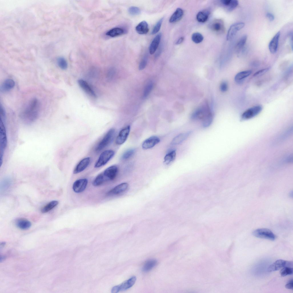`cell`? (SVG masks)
Masks as SVG:
<instances>
[{"mask_svg":"<svg viewBox=\"0 0 293 293\" xmlns=\"http://www.w3.org/2000/svg\"><path fill=\"white\" fill-rule=\"evenodd\" d=\"M213 114L207 101H205L192 114L191 119L195 120H200L204 128L210 125L213 119Z\"/></svg>","mask_w":293,"mask_h":293,"instance_id":"1","label":"cell"},{"mask_svg":"<svg viewBox=\"0 0 293 293\" xmlns=\"http://www.w3.org/2000/svg\"><path fill=\"white\" fill-rule=\"evenodd\" d=\"M39 103L36 98H32L21 112L20 117L25 124H30L34 122L39 114Z\"/></svg>","mask_w":293,"mask_h":293,"instance_id":"2","label":"cell"},{"mask_svg":"<svg viewBox=\"0 0 293 293\" xmlns=\"http://www.w3.org/2000/svg\"><path fill=\"white\" fill-rule=\"evenodd\" d=\"M5 120L1 119L0 121V164L1 165L5 151L6 148L7 139Z\"/></svg>","mask_w":293,"mask_h":293,"instance_id":"3","label":"cell"},{"mask_svg":"<svg viewBox=\"0 0 293 293\" xmlns=\"http://www.w3.org/2000/svg\"><path fill=\"white\" fill-rule=\"evenodd\" d=\"M115 132L114 128L109 129L96 147V151L99 152L110 144L114 139Z\"/></svg>","mask_w":293,"mask_h":293,"instance_id":"4","label":"cell"},{"mask_svg":"<svg viewBox=\"0 0 293 293\" xmlns=\"http://www.w3.org/2000/svg\"><path fill=\"white\" fill-rule=\"evenodd\" d=\"M114 151L111 150H108L103 152L100 155L98 160L94 165V167L98 168L106 165L113 157Z\"/></svg>","mask_w":293,"mask_h":293,"instance_id":"5","label":"cell"},{"mask_svg":"<svg viewBox=\"0 0 293 293\" xmlns=\"http://www.w3.org/2000/svg\"><path fill=\"white\" fill-rule=\"evenodd\" d=\"M252 234L257 237L272 241L275 240L276 238V235L271 231L265 228L256 229L253 231Z\"/></svg>","mask_w":293,"mask_h":293,"instance_id":"6","label":"cell"},{"mask_svg":"<svg viewBox=\"0 0 293 293\" xmlns=\"http://www.w3.org/2000/svg\"><path fill=\"white\" fill-rule=\"evenodd\" d=\"M293 262L292 261H289L282 260H278L268 267L267 270L268 272H272L278 270L285 267H292Z\"/></svg>","mask_w":293,"mask_h":293,"instance_id":"7","label":"cell"},{"mask_svg":"<svg viewBox=\"0 0 293 293\" xmlns=\"http://www.w3.org/2000/svg\"><path fill=\"white\" fill-rule=\"evenodd\" d=\"M262 110V107L260 105L253 106L245 111L242 114L241 119L243 120L251 119L258 114Z\"/></svg>","mask_w":293,"mask_h":293,"instance_id":"8","label":"cell"},{"mask_svg":"<svg viewBox=\"0 0 293 293\" xmlns=\"http://www.w3.org/2000/svg\"><path fill=\"white\" fill-rule=\"evenodd\" d=\"M244 26V23L241 22H236L232 25L227 32L226 36L227 40L229 41L232 39L237 32L243 28Z\"/></svg>","mask_w":293,"mask_h":293,"instance_id":"9","label":"cell"},{"mask_svg":"<svg viewBox=\"0 0 293 293\" xmlns=\"http://www.w3.org/2000/svg\"><path fill=\"white\" fill-rule=\"evenodd\" d=\"M130 130V126L128 125L120 131L115 140V143L117 144L121 145L125 142L129 134Z\"/></svg>","mask_w":293,"mask_h":293,"instance_id":"10","label":"cell"},{"mask_svg":"<svg viewBox=\"0 0 293 293\" xmlns=\"http://www.w3.org/2000/svg\"><path fill=\"white\" fill-rule=\"evenodd\" d=\"M88 183L86 179H79L74 183L72 188L74 192L80 193L83 192L86 189Z\"/></svg>","mask_w":293,"mask_h":293,"instance_id":"11","label":"cell"},{"mask_svg":"<svg viewBox=\"0 0 293 293\" xmlns=\"http://www.w3.org/2000/svg\"><path fill=\"white\" fill-rule=\"evenodd\" d=\"M280 35V32L279 31L274 36L269 43V49L272 54L275 53L277 50Z\"/></svg>","mask_w":293,"mask_h":293,"instance_id":"12","label":"cell"},{"mask_svg":"<svg viewBox=\"0 0 293 293\" xmlns=\"http://www.w3.org/2000/svg\"><path fill=\"white\" fill-rule=\"evenodd\" d=\"M118 168L115 165L110 166L106 169L104 171L103 175L106 179L113 180L116 176Z\"/></svg>","mask_w":293,"mask_h":293,"instance_id":"13","label":"cell"},{"mask_svg":"<svg viewBox=\"0 0 293 293\" xmlns=\"http://www.w3.org/2000/svg\"><path fill=\"white\" fill-rule=\"evenodd\" d=\"M160 141V139L157 136H151L143 142L142 144V148L144 149H151L158 144Z\"/></svg>","mask_w":293,"mask_h":293,"instance_id":"14","label":"cell"},{"mask_svg":"<svg viewBox=\"0 0 293 293\" xmlns=\"http://www.w3.org/2000/svg\"><path fill=\"white\" fill-rule=\"evenodd\" d=\"M90 161V159L89 157L83 159L75 167L73 171L74 174H78L84 171L88 166Z\"/></svg>","mask_w":293,"mask_h":293,"instance_id":"15","label":"cell"},{"mask_svg":"<svg viewBox=\"0 0 293 293\" xmlns=\"http://www.w3.org/2000/svg\"><path fill=\"white\" fill-rule=\"evenodd\" d=\"M128 187V184L126 183H122L115 186L107 193L108 196L116 195L125 191Z\"/></svg>","mask_w":293,"mask_h":293,"instance_id":"16","label":"cell"},{"mask_svg":"<svg viewBox=\"0 0 293 293\" xmlns=\"http://www.w3.org/2000/svg\"><path fill=\"white\" fill-rule=\"evenodd\" d=\"M191 133V131H188L179 134L173 138L171 141V144L177 145L181 144L187 139Z\"/></svg>","mask_w":293,"mask_h":293,"instance_id":"17","label":"cell"},{"mask_svg":"<svg viewBox=\"0 0 293 293\" xmlns=\"http://www.w3.org/2000/svg\"><path fill=\"white\" fill-rule=\"evenodd\" d=\"M78 82L81 88L88 94L93 97H96L95 92L87 82L83 80L79 79Z\"/></svg>","mask_w":293,"mask_h":293,"instance_id":"18","label":"cell"},{"mask_svg":"<svg viewBox=\"0 0 293 293\" xmlns=\"http://www.w3.org/2000/svg\"><path fill=\"white\" fill-rule=\"evenodd\" d=\"M161 35V33H159L152 41L149 47V52L151 54H154L157 49L160 42Z\"/></svg>","mask_w":293,"mask_h":293,"instance_id":"19","label":"cell"},{"mask_svg":"<svg viewBox=\"0 0 293 293\" xmlns=\"http://www.w3.org/2000/svg\"><path fill=\"white\" fill-rule=\"evenodd\" d=\"M221 2L228 11L233 10L238 5V2L236 0H222Z\"/></svg>","mask_w":293,"mask_h":293,"instance_id":"20","label":"cell"},{"mask_svg":"<svg viewBox=\"0 0 293 293\" xmlns=\"http://www.w3.org/2000/svg\"><path fill=\"white\" fill-rule=\"evenodd\" d=\"M136 280V277L132 276L120 285H118L119 291L125 290L131 288L134 284Z\"/></svg>","mask_w":293,"mask_h":293,"instance_id":"21","label":"cell"},{"mask_svg":"<svg viewBox=\"0 0 293 293\" xmlns=\"http://www.w3.org/2000/svg\"><path fill=\"white\" fill-rule=\"evenodd\" d=\"M15 85L14 80L10 79L5 80L0 86V90L2 92H6L13 88Z\"/></svg>","mask_w":293,"mask_h":293,"instance_id":"22","label":"cell"},{"mask_svg":"<svg viewBox=\"0 0 293 293\" xmlns=\"http://www.w3.org/2000/svg\"><path fill=\"white\" fill-rule=\"evenodd\" d=\"M136 31L138 34H144L147 33L149 31L148 25L144 21L140 22L136 27Z\"/></svg>","mask_w":293,"mask_h":293,"instance_id":"23","label":"cell"},{"mask_svg":"<svg viewBox=\"0 0 293 293\" xmlns=\"http://www.w3.org/2000/svg\"><path fill=\"white\" fill-rule=\"evenodd\" d=\"M16 226L19 228L23 230L29 229L31 226V222L28 220L23 218L17 219L16 221Z\"/></svg>","mask_w":293,"mask_h":293,"instance_id":"24","label":"cell"},{"mask_svg":"<svg viewBox=\"0 0 293 293\" xmlns=\"http://www.w3.org/2000/svg\"><path fill=\"white\" fill-rule=\"evenodd\" d=\"M183 13V11L182 9L177 8L170 18L169 22L174 23L178 21L182 18Z\"/></svg>","mask_w":293,"mask_h":293,"instance_id":"25","label":"cell"},{"mask_svg":"<svg viewBox=\"0 0 293 293\" xmlns=\"http://www.w3.org/2000/svg\"><path fill=\"white\" fill-rule=\"evenodd\" d=\"M212 29L215 32L220 33L224 30L223 23L220 20H216L212 22L211 25Z\"/></svg>","mask_w":293,"mask_h":293,"instance_id":"26","label":"cell"},{"mask_svg":"<svg viewBox=\"0 0 293 293\" xmlns=\"http://www.w3.org/2000/svg\"><path fill=\"white\" fill-rule=\"evenodd\" d=\"M124 33V30L123 29L120 27H116L107 31L106 35L109 37H114L121 35Z\"/></svg>","mask_w":293,"mask_h":293,"instance_id":"27","label":"cell"},{"mask_svg":"<svg viewBox=\"0 0 293 293\" xmlns=\"http://www.w3.org/2000/svg\"><path fill=\"white\" fill-rule=\"evenodd\" d=\"M157 261L155 259H150L146 261L144 265L142 270L147 272L151 270L157 264Z\"/></svg>","mask_w":293,"mask_h":293,"instance_id":"28","label":"cell"},{"mask_svg":"<svg viewBox=\"0 0 293 293\" xmlns=\"http://www.w3.org/2000/svg\"><path fill=\"white\" fill-rule=\"evenodd\" d=\"M252 71L247 70L240 72L236 74L235 77V81L237 83L242 81L243 80L250 75L252 73Z\"/></svg>","mask_w":293,"mask_h":293,"instance_id":"29","label":"cell"},{"mask_svg":"<svg viewBox=\"0 0 293 293\" xmlns=\"http://www.w3.org/2000/svg\"><path fill=\"white\" fill-rule=\"evenodd\" d=\"M176 156V151L173 150L167 153L164 157V162L168 165L173 162L175 159Z\"/></svg>","mask_w":293,"mask_h":293,"instance_id":"30","label":"cell"},{"mask_svg":"<svg viewBox=\"0 0 293 293\" xmlns=\"http://www.w3.org/2000/svg\"><path fill=\"white\" fill-rule=\"evenodd\" d=\"M209 13L207 11H200L199 12L196 16L197 21L201 23L205 22L208 19Z\"/></svg>","mask_w":293,"mask_h":293,"instance_id":"31","label":"cell"},{"mask_svg":"<svg viewBox=\"0 0 293 293\" xmlns=\"http://www.w3.org/2000/svg\"><path fill=\"white\" fill-rule=\"evenodd\" d=\"M58 203V201L56 200L50 202L42 207L41 210V212L45 213L48 212L56 206Z\"/></svg>","mask_w":293,"mask_h":293,"instance_id":"32","label":"cell"},{"mask_svg":"<svg viewBox=\"0 0 293 293\" xmlns=\"http://www.w3.org/2000/svg\"><path fill=\"white\" fill-rule=\"evenodd\" d=\"M247 36L246 35L242 36L239 39L236 45V49L238 52L240 51L244 47L246 42Z\"/></svg>","mask_w":293,"mask_h":293,"instance_id":"33","label":"cell"},{"mask_svg":"<svg viewBox=\"0 0 293 293\" xmlns=\"http://www.w3.org/2000/svg\"><path fill=\"white\" fill-rule=\"evenodd\" d=\"M106 180L103 174L98 175L93 181L92 185L94 186H99L102 184Z\"/></svg>","mask_w":293,"mask_h":293,"instance_id":"34","label":"cell"},{"mask_svg":"<svg viewBox=\"0 0 293 293\" xmlns=\"http://www.w3.org/2000/svg\"><path fill=\"white\" fill-rule=\"evenodd\" d=\"M191 39L192 41L195 43H198L203 41V37L200 33L199 32H195L192 35Z\"/></svg>","mask_w":293,"mask_h":293,"instance_id":"35","label":"cell"},{"mask_svg":"<svg viewBox=\"0 0 293 293\" xmlns=\"http://www.w3.org/2000/svg\"><path fill=\"white\" fill-rule=\"evenodd\" d=\"M57 63L59 67L62 70H66L67 68V62L63 57H59L57 59Z\"/></svg>","mask_w":293,"mask_h":293,"instance_id":"36","label":"cell"},{"mask_svg":"<svg viewBox=\"0 0 293 293\" xmlns=\"http://www.w3.org/2000/svg\"><path fill=\"white\" fill-rule=\"evenodd\" d=\"M293 272L292 267L287 266L282 268L280 271V274L282 276H285L292 274Z\"/></svg>","mask_w":293,"mask_h":293,"instance_id":"37","label":"cell"},{"mask_svg":"<svg viewBox=\"0 0 293 293\" xmlns=\"http://www.w3.org/2000/svg\"><path fill=\"white\" fill-rule=\"evenodd\" d=\"M135 152L134 149H128L124 153L122 156V160H125L131 157L134 154Z\"/></svg>","mask_w":293,"mask_h":293,"instance_id":"38","label":"cell"},{"mask_svg":"<svg viewBox=\"0 0 293 293\" xmlns=\"http://www.w3.org/2000/svg\"><path fill=\"white\" fill-rule=\"evenodd\" d=\"M153 86V83L150 82L148 83L146 86L144 91L143 98H146L151 92Z\"/></svg>","mask_w":293,"mask_h":293,"instance_id":"39","label":"cell"},{"mask_svg":"<svg viewBox=\"0 0 293 293\" xmlns=\"http://www.w3.org/2000/svg\"><path fill=\"white\" fill-rule=\"evenodd\" d=\"M163 19V18H162L157 22L152 30L151 34H155L159 31L161 28Z\"/></svg>","mask_w":293,"mask_h":293,"instance_id":"40","label":"cell"},{"mask_svg":"<svg viewBox=\"0 0 293 293\" xmlns=\"http://www.w3.org/2000/svg\"><path fill=\"white\" fill-rule=\"evenodd\" d=\"M128 11L129 13L132 15H138L141 12L139 8L135 6L130 7L128 9Z\"/></svg>","mask_w":293,"mask_h":293,"instance_id":"41","label":"cell"},{"mask_svg":"<svg viewBox=\"0 0 293 293\" xmlns=\"http://www.w3.org/2000/svg\"><path fill=\"white\" fill-rule=\"evenodd\" d=\"M11 181L10 179H5L2 181L1 187H2L3 189H7L9 188L11 185Z\"/></svg>","mask_w":293,"mask_h":293,"instance_id":"42","label":"cell"},{"mask_svg":"<svg viewBox=\"0 0 293 293\" xmlns=\"http://www.w3.org/2000/svg\"><path fill=\"white\" fill-rule=\"evenodd\" d=\"M147 56L145 55L141 61L139 66L140 70H143L146 66L147 62Z\"/></svg>","mask_w":293,"mask_h":293,"instance_id":"43","label":"cell"},{"mask_svg":"<svg viewBox=\"0 0 293 293\" xmlns=\"http://www.w3.org/2000/svg\"><path fill=\"white\" fill-rule=\"evenodd\" d=\"M220 90L223 92L227 91L228 89V84L225 82H223L220 84Z\"/></svg>","mask_w":293,"mask_h":293,"instance_id":"44","label":"cell"},{"mask_svg":"<svg viewBox=\"0 0 293 293\" xmlns=\"http://www.w3.org/2000/svg\"><path fill=\"white\" fill-rule=\"evenodd\" d=\"M269 69V68H268L260 70L256 72L254 74L253 76H260L265 73L266 72L268 71Z\"/></svg>","mask_w":293,"mask_h":293,"instance_id":"45","label":"cell"},{"mask_svg":"<svg viewBox=\"0 0 293 293\" xmlns=\"http://www.w3.org/2000/svg\"><path fill=\"white\" fill-rule=\"evenodd\" d=\"M293 286V281L292 279L290 280L286 284L285 287L287 289L292 290Z\"/></svg>","mask_w":293,"mask_h":293,"instance_id":"46","label":"cell"},{"mask_svg":"<svg viewBox=\"0 0 293 293\" xmlns=\"http://www.w3.org/2000/svg\"><path fill=\"white\" fill-rule=\"evenodd\" d=\"M115 72V70L113 69H111L108 71V77L110 79H112L114 76Z\"/></svg>","mask_w":293,"mask_h":293,"instance_id":"47","label":"cell"},{"mask_svg":"<svg viewBox=\"0 0 293 293\" xmlns=\"http://www.w3.org/2000/svg\"><path fill=\"white\" fill-rule=\"evenodd\" d=\"M266 16L270 21H273L274 19V15L271 13H267L266 14Z\"/></svg>","mask_w":293,"mask_h":293,"instance_id":"48","label":"cell"},{"mask_svg":"<svg viewBox=\"0 0 293 293\" xmlns=\"http://www.w3.org/2000/svg\"><path fill=\"white\" fill-rule=\"evenodd\" d=\"M119 291V289L118 286H114L112 288L111 290V292L113 293H116Z\"/></svg>","mask_w":293,"mask_h":293,"instance_id":"49","label":"cell"},{"mask_svg":"<svg viewBox=\"0 0 293 293\" xmlns=\"http://www.w3.org/2000/svg\"><path fill=\"white\" fill-rule=\"evenodd\" d=\"M184 38L183 37H181L179 38L176 43V44L179 45L181 44L183 41Z\"/></svg>","mask_w":293,"mask_h":293,"instance_id":"50","label":"cell"},{"mask_svg":"<svg viewBox=\"0 0 293 293\" xmlns=\"http://www.w3.org/2000/svg\"><path fill=\"white\" fill-rule=\"evenodd\" d=\"M290 43L291 47L292 49L293 47V41H292V33H291L290 35Z\"/></svg>","mask_w":293,"mask_h":293,"instance_id":"51","label":"cell"},{"mask_svg":"<svg viewBox=\"0 0 293 293\" xmlns=\"http://www.w3.org/2000/svg\"><path fill=\"white\" fill-rule=\"evenodd\" d=\"M5 256H1L0 257V262H3L5 260Z\"/></svg>","mask_w":293,"mask_h":293,"instance_id":"52","label":"cell"},{"mask_svg":"<svg viewBox=\"0 0 293 293\" xmlns=\"http://www.w3.org/2000/svg\"><path fill=\"white\" fill-rule=\"evenodd\" d=\"M5 244V242H2L1 243L0 246L1 247H3Z\"/></svg>","mask_w":293,"mask_h":293,"instance_id":"53","label":"cell"}]
</instances>
